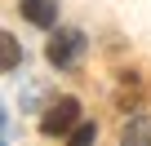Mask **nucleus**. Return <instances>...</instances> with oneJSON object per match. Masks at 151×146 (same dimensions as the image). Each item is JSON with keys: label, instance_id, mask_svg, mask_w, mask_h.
<instances>
[{"label": "nucleus", "instance_id": "obj_1", "mask_svg": "<svg viewBox=\"0 0 151 146\" xmlns=\"http://www.w3.org/2000/svg\"><path fill=\"white\" fill-rule=\"evenodd\" d=\"M76 120H80V102H76V98H58V102L45 111L40 128H45V137H67Z\"/></svg>", "mask_w": 151, "mask_h": 146}, {"label": "nucleus", "instance_id": "obj_5", "mask_svg": "<svg viewBox=\"0 0 151 146\" xmlns=\"http://www.w3.org/2000/svg\"><path fill=\"white\" fill-rule=\"evenodd\" d=\"M67 137H71L76 146H85V142H93V137H98V128H93V124H76V128H71Z\"/></svg>", "mask_w": 151, "mask_h": 146}, {"label": "nucleus", "instance_id": "obj_4", "mask_svg": "<svg viewBox=\"0 0 151 146\" xmlns=\"http://www.w3.org/2000/svg\"><path fill=\"white\" fill-rule=\"evenodd\" d=\"M120 137H124V142H147V137H151V124H147V120H133V124H124Z\"/></svg>", "mask_w": 151, "mask_h": 146}, {"label": "nucleus", "instance_id": "obj_2", "mask_svg": "<svg viewBox=\"0 0 151 146\" xmlns=\"http://www.w3.org/2000/svg\"><path fill=\"white\" fill-rule=\"evenodd\" d=\"M80 53H85V36H80V31H58V36L49 40V62H53V66H76Z\"/></svg>", "mask_w": 151, "mask_h": 146}, {"label": "nucleus", "instance_id": "obj_6", "mask_svg": "<svg viewBox=\"0 0 151 146\" xmlns=\"http://www.w3.org/2000/svg\"><path fill=\"white\" fill-rule=\"evenodd\" d=\"M14 66H18V40L5 36V71H14Z\"/></svg>", "mask_w": 151, "mask_h": 146}, {"label": "nucleus", "instance_id": "obj_3", "mask_svg": "<svg viewBox=\"0 0 151 146\" xmlns=\"http://www.w3.org/2000/svg\"><path fill=\"white\" fill-rule=\"evenodd\" d=\"M22 18L31 27H53L58 22V0H22Z\"/></svg>", "mask_w": 151, "mask_h": 146}]
</instances>
